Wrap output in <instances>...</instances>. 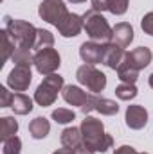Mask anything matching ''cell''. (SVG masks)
I'll list each match as a JSON object with an SVG mask.
<instances>
[{
  "instance_id": "e0dca14e",
  "label": "cell",
  "mask_w": 153,
  "mask_h": 154,
  "mask_svg": "<svg viewBox=\"0 0 153 154\" xmlns=\"http://www.w3.org/2000/svg\"><path fill=\"white\" fill-rule=\"evenodd\" d=\"M114 43L121 45V47H128L133 41V27L126 22H121L114 27Z\"/></svg>"
},
{
  "instance_id": "83f0119b",
  "label": "cell",
  "mask_w": 153,
  "mask_h": 154,
  "mask_svg": "<svg viewBox=\"0 0 153 154\" xmlns=\"http://www.w3.org/2000/svg\"><path fill=\"white\" fill-rule=\"evenodd\" d=\"M20 151H22V140L18 136H11V138L4 140L2 154H20Z\"/></svg>"
},
{
  "instance_id": "ac0fdd59",
  "label": "cell",
  "mask_w": 153,
  "mask_h": 154,
  "mask_svg": "<svg viewBox=\"0 0 153 154\" xmlns=\"http://www.w3.org/2000/svg\"><path fill=\"white\" fill-rule=\"evenodd\" d=\"M49 131H50V124H49V120H47L45 116H36V118L31 120V124H29V133H31V136H33L34 140L45 138V136L49 134Z\"/></svg>"
},
{
  "instance_id": "5b68a950",
  "label": "cell",
  "mask_w": 153,
  "mask_h": 154,
  "mask_svg": "<svg viewBox=\"0 0 153 154\" xmlns=\"http://www.w3.org/2000/svg\"><path fill=\"white\" fill-rule=\"evenodd\" d=\"M76 79L79 84L86 86L90 93H99L106 88V75L96 68V65H81L76 72Z\"/></svg>"
},
{
  "instance_id": "d6986e66",
  "label": "cell",
  "mask_w": 153,
  "mask_h": 154,
  "mask_svg": "<svg viewBox=\"0 0 153 154\" xmlns=\"http://www.w3.org/2000/svg\"><path fill=\"white\" fill-rule=\"evenodd\" d=\"M11 59H13L15 66H31V65H34V56L31 54V48L29 47H22V45H18L15 48Z\"/></svg>"
},
{
  "instance_id": "d590c367",
  "label": "cell",
  "mask_w": 153,
  "mask_h": 154,
  "mask_svg": "<svg viewBox=\"0 0 153 154\" xmlns=\"http://www.w3.org/2000/svg\"><path fill=\"white\" fill-rule=\"evenodd\" d=\"M139 154H148V152H139Z\"/></svg>"
},
{
  "instance_id": "5bb4252c",
  "label": "cell",
  "mask_w": 153,
  "mask_h": 154,
  "mask_svg": "<svg viewBox=\"0 0 153 154\" xmlns=\"http://www.w3.org/2000/svg\"><path fill=\"white\" fill-rule=\"evenodd\" d=\"M130 0H92V9L97 13L110 11L112 14H124Z\"/></svg>"
},
{
  "instance_id": "4dcf8cb0",
  "label": "cell",
  "mask_w": 153,
  "mask_h": 154,
  "mask_svg": "<svg viewBox=\"0 0 153 154\" xmlns=\"http://www.w3.org/2000/svg\"><path fill=\"white\" fill-rule=\"evenodd\" d=\"M141 27H142V31H144L146 34L153 36V11L148 13V14H144L142 22H141Z\"/></svg>"
},
{
  "instance_id": "8fae6325",
  "label": "cell",
  "mask_w": 153,
  "mask_h": 154,
  "mask_svg": "<svg viewBox=\"0 0 153 154\" xmlns=\"http://www.w3.org/2000/svg\"><path fill=\"white\" fill-rule=\"evenodd\" d=\"M124 56H126L124 47L117 45L114 41L103 45V65L105 66H108L112 70H117L121 66V63L124 61Z\"/></svg>"
},
{
  "instance_id": "d4e9b609",
  "label": "cell",
  "mask_w": 153,
  "mask_h": 154,
  "mask_svg": "<svg viewBox=\"0 0 153 154\" xmlns=\"http://www.w3.org/2000/svg\"><path fill=\"white\" fill-rule=\"evenodd\" d=\"M115 95H117L121 100H132V99L137 97V88H135V84L121 82V84L115 88Z\"/></svg>"
},
{
  "instance_id": "6da1fadb",
  "label": "cell",
  "mask_w": 153,
  "mask_h": 154,
  "mask_svg": "<svg viewBox=\"0 0 153 154\" xmlns=\"http://www.w3.org/2000/svg\"><path fill=\"white\" fill-rule=\"evenodd\" d=\"M85 143L94 152H106L114 147V138L105 131V124L96 116H85V120L79 125Z\"/></svg>"
},
{
  "instance_id": "4fadbf2b",
  "label": "cell",
  "mask_w": 153,
  "mask_h": 154,
  "mask_svg": "<svg viewBox=\"0 0 153 154\" xmlns=\"http://www.w3.org/2000/svg\"><path fill=\"white\" fill-rule=\"evenodd\" d=\"M79 56L86 65L103 63V45L96 43V41H85L79 47Z\"/></svg>"
},
{
  "instance_id": "d6a6232c",
  "label": "cell",
  "mask_w": 153,
  "mask_h": 154,
  "mask_svg": "<svg viewBox=\"0 0 153 154\" xmlns=\"http://www.w3.org/2000/svg\"><path fill=\"white\" fill-rule=\"evenodd\" d=\"M52 154H76L74 151H70V149H67V147H63V149H58V151H54Z\"/></svg>"
},
{
  "instance_id": "7402d4cb",
  "label": "cell",
  "mask_w": 153,
  "mask_h": 154,
  "mask_svg": "<svg viewBox=\"0 0 153 154\" xmlns=\"http://www.w3.org/2000/svg\"><path fill=\"white\" fill-rule=\"evenodd\" d=\"M2 65L9 59V57H13V52H15V39L11 38V34L4 29L2 32Z\"/></svg>"
},
{
  "instance_id": "52a82bcc",
  "label": "cell",
  "mask_w": 153,
  "mask_h": 154,
  "mask_svg": "<svg viewBox=\"0 0 153 154\" xmlns=\"http://www.w3.org/2000/svg\"><path fill=\"white\" fill-rule=\"evenodd\" d=\"M38 14L43 22L56 27L69 14V11H67V5L63 0H43L38 7Z\"/></svg>"
},
{
  "instance_id": "f546056e",
  "label": "cell",
  "mask_w": 153,
  "mask_h": 154,
  "mask_svg": "<svg viewBox=\"0 0 153 154\" xmlns=\"http://www.w3.org/2000/svg\"><path fill=\"white\" fill-rule=\"evenodd\" d=\"M13 93L7 90V88H0V108H11V104H13Z\"/></svg>"
},
{
  "instance_id": "836d02e7",
  "label": "cell",
  "mask_w": 153,
  "mask_h": 154,
  "mask_svg": "<svg viewBox=\"0 0 153 154\" xmlns=\"http://www.w3.org/2000/svg\"><path fill=\"white\" fill-rule=\"evenodd\" d=\"M148 84H150V86L153 88V74H151L150 77H148Z\"/></svg>"
},
{
  "instance_id": "484cf974",
  "label": "cell",
  "mask_w": 153,
  "mask_h": 154,
  "mask_svg": "<svg viewBox=\"0 0 153 154\" xmlns=\"http://www.w3.org/2000/svg\"><path fill=\"white\" fill-rule=\"evenodd\" d=\"M52 45H54V36H52V32H49V31H45V29H38L34 48H36V50H41V48H47V47H52Z\"/></svg>"
},
{
  "instance_id": "277c9868",
  "label": "cell",
  "mask_w": 153,
  "mask_h": 154,
  "mask_svg": "<svg viewBox=\"0 0 153 154\" xmlns=\"http://www.w3.org/2000/svg\"><path fill=\"white\" fill-rule=\"evenodd\" d=\"M65 81L60 74H50V75H45L43 81L40 82V86L34 91V100L38 102L40 106L47 108V106H52L56 97H58V91L63 90L65 86Z\"/></svg>"
},
{
  "instance_id": "ffe728a7",
  "label": "cell",
  "mask_w": 153,
  "mask_h": 154,
  "mask_svg": "<svg viewBox=\"0 0 153 154\" xmlns=\"http://www.w3.org/2000/svg\"><path fill=\"white\" fill-rule=\"evenodd\" d=\"M11 108L16 115H27L33 111V100H31V97H27L24 93H15Z\"/></svg>"
},
{
  "instance_id": "8992f818",
  "label": "cell",
  "mask_w": 153,
  "mask_h": 154,
  "mask_svg": "<svg viewBox=\"0 0 153 154\" xmlns=\"http://www.w3.org/2000/svg\"><path fill=\"white\" fill-rule=\"evenodd\" d=\"M61 65V57L58 54L56 48L52 47H47V48H41L36 50L34 54V66L41 75H50V74H56V70L60 68Z\"/></svg>"
},
{
  "instance_id": "30bf717a",
  "label": "cell",
  "mask_w": 153,
  "mask_h": 154,
  "mask_svg": "<svg viewBox=\"0 0 153 154\" xmlns=\"http://www.w3.org/2000/svg\"><path fill=\"white\" fill-rule=\"evenodd\" d=\"M58 32L63 36V38H74L77 36L83 29H85V22H83V16H79L76 13H69L58 25H56Z\"/></svg>"
},
{
  "instance_id": "4316f807",
  "label": "cell",
  "mask_w": 153,
  "mask_h": 154,
  "mask_svg": "<svg viewBox=\"0 0 153 154\" xmlns=\"http://www.w3.org/2000/svg\"><path fill=\"white\" fill-rule=\"evenodd\" d=\"M74 118H76V113L72 109H67V108H58L52 111V120L58 124H70Z\"/></svg>"
},
{
  "instance_id": "9c48e42d",
  "label": "cell",
  "mask_w": 153,
  "mask_h": 154,
  "mask_svg": "<svg viewBox=\"0 0 153 154\" xmlns=\"http://www.w3.org/2000/svg\"><path fill=\"white\" fill-rule=\"evenodd\" d=\"M151 57H153V54L148 47H137V48H133L132 52H126L122 63L128 65V66H132L133 70L141 72L142 68H146V66L151 63Z\"/></svg>"
},
{
  "instance_id": "f1b7e54d",
  "label": "cell",
  "mask_w": 153,
  "mask_h": 154,
  "mask_svg": "<svg viewBox=\"0 0 153 154\" xmlns=\"http://www.w3.org/2000/svg\"><path fill=\"white\" fill-rule=\"evenodd\" d=\"M97 100H99V97H97V93H88V99H86V102L79 108L81 109V113L86 116L88 113H92L96 108H97Z\"/></svg>"
},
{
  "instance_id": "7a4b0ae2",
  "label": "cell",
  "mask_w": 153,
  "mask_h": 154,
  "mask_svg": "<svg viewBox=\"0 0 153 154\" xmlns=\"http://www.w3.org/2000/svg\"><path fill=\"white\" fill-rule=\"evenodd\" d=\"M83 22H85V31H86L90 41L106 45L114 39V29L108 25L106 18L101 13L94 11V9H88L83 14Z\"/></svg>"
},
{
  "instance_id": "ba28073f",
  "label": "cell",
  "mask_w": 153,
  "mask_h": 154,
  "mask_svg": "<svg viewBox=\"0 0 153 154\" xmlns=\"http://www.w3.org/2000/svg\"><path fill=\"white\" fill-rule=\"evenodd\" d=\"M33 81L31 66H15L7 75V86L15 91H25Z\"/></svg>"
},
{
  "instance_id": "2e32d148",
  "label": "cell",
  "mask_w": 153,
  "mask_h": 154,
  "mask_svg": "<svg viewBox=\"0 0 153 154\" xmlns=\"http://www.w3.org/2000/svg\"><path fill=\"white\" fill-rule=\"evenodd\" d=\"M61 95H63L65 102H69V104H72V106H79V108H81V106L86 102V99H88V93L83 91L79 86H74V84L65 86L63 91H61Z\"/></svg>"
},
{
  "instance_id": "9a60e30c",
  "label": "cell",
  "mask_w": 153,
  "mask_h": 154,
  "mask_svg": "<svg viewBox=\"0 0 153 154\" xmlns=\"http://www.w3.org/2000/svg\"><path fill=\"white\" fill-rule=\"evenodd\" d=\"M60 140H61V145H63V147H67V149H70V151H76L79 145H83V143H85V140H83V134H81V129H79V127H67V129H63V133H61Z\"/></svg>"
},
{
  "instance_id": "e575fe53",
  "label": "cell",
  "mask_w": 153,
  "mask_h": 154,
  "mask_svg": "<svg viewBox=\"0 0 153 154\" xmlns=\"http://www.w3.org/2000/svg\"><path fill=\"white\" fill-rule=\"evenodd\" d=\"M69 2H72V4H83V2H86V0H69Z\"/></svg>"
},
{
  "instance_id": "603a6c76",
  "label": "cell",
  "mask_w": 153,
  "mask_h": 154,
  "mask_svg": "<svg viewBox=\"0 0 153 154\" xmlns=\"http://www.w3.org/2000/svg\"><path fill=\"white\" fill-rule=\"evenodd\" d=\"M96 111H99L101 115H106V116L117 115V113H119V104H117L115 100H112V99H103V97H99Z\"/></svg>"
},
{
  "instance_id": "1f68e13d",
  "label": "cell",
  "mask_w": 153,
  "mask_h": 154,
  "mask_svg": "<svg viewBox=\"0 0 153 154\" xmlns=\"http://www.w3.org/2000/svg\"><path fill=\"white\" fill-rule=\"evenodd\" d=\"M114 154H139L132 145H121L119 149H115V152Z\"/></svg>"
},
{
  "instance_id": "7c38bea8",
  "label": "cell",
  "mask_w": 153,
  "mask_h": 154,
  "mask_svg": "<svg viewBox=\"0 0 153 154\" xmlns=\"http://www.w3.org/2000/svg\"><path fill=\"white\" fill-rule=\"evenodd\" d=\"M124 120H126V125L130 129L139 131L148 124V111L141 104H132V106L126 108V118Z\"/></svg>"
},
{
  "instance_id": "44dd1931",
  "label": "cell",
  "mask_w": 153,
  "mask_h": 154,
  "mask_svg": "<svg viewBox=\"0 0 153 154\" xmlns=\"http://www.w3.org/2000/svg\"><path fill=\"white\" fill-rule=\"evenodd\" d=\"M16 133H18V122L15 120V116L0 118V138H2V142L11 138V136H16Z\"/></svg>"
},
{
  "instance_id": "cb8c5ba5",
  "label": "cell",
  "mask_w": 153,
  "mask_h": 154,
  "mask_svg": "<svg viewBox=\"0 0 153 154\" xmlns=\"http://www.w3.org/2000/svg\"><path fill=\"white\" fill-rule=\"evenodd\" d=\"M117 77H119L122 82H126V84H135V81L139 79V72L133 70L132 66L121 63V66L117 68Z\"/></svg>"
},
{
  "instance_id": "3957f363",
  "label": "cell",
  "mask_w": 153,
  "mask_h": 154,
  "mask_svg": "<svg viewBox=\"0 0 153 154\" xmlns=\"http://www.w3.org/2000/svg\"><path fill=\"white\" fill-rule=\"evenodd\" d=\"M4 22H5V31L11 34V38L15 39V43L22 45V47L34 48L38 29L33 23H29L25 20H15L11 16H5Z\"/></svg>"
}]
</instances>
